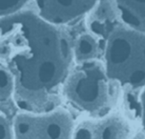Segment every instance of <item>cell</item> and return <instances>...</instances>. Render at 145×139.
I'll return each instance as SVG.
<instances>
[{"mask_svg":"<svg viewBox=\"0 0 145 139\" xmlns=\"http://www.w3.org/2000/svg\"><path fill=\"white\" fill-rule=\"evenodd\" d=\"M0 34L18 107L28 113L52 110L73 59L67 36L38 14L22 11L0 18Z\"/></svg>","mask_w":145,"mask_h":139,"instance_id":"obj_1","label":"cell"},{"mask_svg":"<svg viewBox=\"0 0 145 139\" xmlns=\"http://www.w3.org/2000/svg\"><path fill=\"white\" fill-rule=\"evenodd\" d=\"M108 78L133 89L145 86V33L129 27L113 28L104 48Z\"/></svg>","mask_w":145,"mask_h":139,"instance_id":"obj_2","label":"cell"},{"mask_svg":"<svg viewBox=\"0 0 145 139\" xmlns=\"http://www.w3.org/2000/svg\"><path fill=\"white\" fill-rule=\"evenodd\" d=\"M110 81L104 65L93 60L78 63L70 70L61 91L68 103L78 110L99 113L110 103Z\"/></svg>","mask_w":145,"mask_h":139,"instance_id":"obj_3","label":"cell"},{"mask_svg":"<svg viewBox=\"0 0 145 139\" xmlns=\"http://www.w3.org/2000/svg\"><path fill=\"white\" fill-rule=\"evenodd\" d=\"M12 128L14 139H72L73 135L72 118L61 109L20 113Z\"/></svg>","mask_w":145,"mask_h":139,"instance_id":"obj_4","label":"cell"},{"mask_svg":"<svg viewBox=\"0 0 145 139\" xmlns=\"http://www.w3.org/2000/svg\"><path fill=\"white\" fill-rule=\"evenodd\" d=\"M38 15L55 26L78 21L90 13L99 0H34Z\"/></svg>","mask_w":145,"mask_h":139,"instance_id":"obj_5","label":"cell"},{"mask_svg":"<svg viewBox=\"0 0 145 139\" xmlns=\"http://www.w3.org/2000/svg\"><path fill=\"white\" fill-rule=\"evenodd\" d=\"M127 122L118 115H110L82 123L73 132V139H128Z\"/></svg>","mask_w":145,"mask_h":139,"instance_id":"obj_6","label":"cell"},{"mask_svg":"<svg viewBox=\"0 0 145 139\" xmlns=\"http://www.w3.org/2000/svg\"><path fill=\"white\" fill-rule=\"evenodd\" d=\"M114 2L124 25L145 33V0H114Z\"/></svg>","mask_w":145,"mask_h":139,"instance_id":"obj_7","label":"cell"},{"mask_svg":"<svg viewBox=\"0 0 145 139\" xmlns=\"http://www.w3.org/2000/svg\"><path fill=\"white\" fill-rule=\"evenodd\" d=\"M99 46L95 37L88 34L81 35L72 48L73 58L78 63L95 60Z\"/></svg>","mask_w":145,"mask_h":139,"instance_id":"obj_8","label":"cell"},{"mask_svg":"<svg viewBox=\"0 0 145 139\" xmlns=\"http://www.w3.org/2000/svg\"><path fill=\"white\" fill-rule=\"evenodd\" d=\"M14 80L9 69L0 66V103L14 98Z\"/></svg>","mask_w":145,"mask_h":139,"instance_id":"obj_9","label":"cell"},{"mask_svg":"<svg viewBox=\"0 0 145 139\" xmlns=\"http://www.w3.org/2000/svg\"><path fill=\"white\" fill-rule=\"evenodd\" d=\"M29 0H0V18L21 11Z\"/></svg>","mask_w":145,"mask_h":139,"instance_id":"obj_10","label":"cell"},{"mask_svg":"<svg viewBox=\"0 0 145 139\" xmlns=\"http://www.w3.org/2000/svg\"><path fill=\"white\" fill-rule=\"evenodd\" d=\"M0 139H14L13 128L8 119L0 115Z\"/></svg>","mask_w":145,"mask_h":139,"instance_id":"obj_11","label":"cell"},{"mask_svg":"<svg viewBox=\"0 0 145 139\" xmlns=\"http://www.w3.org/2000/svg\"><path fill=\"white\" fill-rule=\"evenodd\" d=\"M141 121L142 126L145 131V89L141 96Z\"/></svg>","mask_w":145,"mask_h":139,"instance_id":"obj_12","label":"cell"},{"mask_svg":"<svg viewBox=\"0 0 145 139\" xmlns=\"http://www.w3.org/2000/svg\"><path fill=\"white\" fill-rule=\"evenodd\" d=\"M138 139H145V138H144V137H140V138H138Z\"/></svg>","mask_w":145,"mask_h":139,"instance_id":"obj_13","label":"cell"}]
</instances>
